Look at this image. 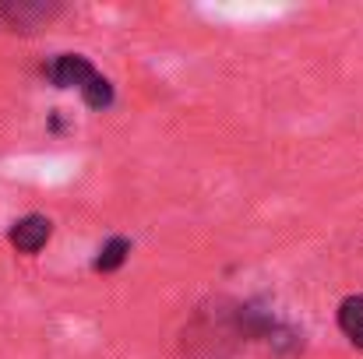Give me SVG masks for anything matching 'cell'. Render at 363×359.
Returning <instances> with one entry per match:
<instances>
[{"label": "cell", "instance_id": "cell-4", "mask_svg": "<svg viewBox=\"0 0 363 359\" xmlns=\"http://www.w3.org/2000/svg\"><path fill=\"white\" fill-rule=\"evenodd\" d=\"M335 321H339V331H342V335H346L357 349H363V292H357V296H346V300L339 303Z\"/></svg>", "mask_w": 363, "mask_h": 359}, {"label": "cell", "instance_id": "cell-2", "mask_svg": "<svg viewBox=\"0 0 363 359\" xmlns=\"http://www.w3.org/2000/svg\"><path fill=\"white\" fill-rule=\"evenodd\" d=\"M57 14H60L57 0H4L0 4V21L14 32H35L43 21Z\"/></svg>", "mask_w": 363, "mask_h": 359}, {"label": "cell", "instance_id": "cell-1", "mask_svg": "<svg viewBox=\"0 0 363 359\" xmlns=\"http://www.w3.org/2000/svg\"><path fill=\"white\" fill-rule=\"evenodd\" d=\"M46 78L53 89H78L85 106L92 110H110L113 106V85L110 78H103L89 57L82 53H57L46 64Z\"/></svg>", "mask_w": 363, "mask_h": 359}, {"label": "cell", "instance_id": "cell-3", "mask_svg": "<svg viewBox=\"0 0 363 359\" xmlns=\"http://www.w3.org/2000/svg\"><path fill=\"white\" fill-rule=\"evenodd\" d=\"M50 237H53V222L46 215H25L7 229V243L18 253H39L50 243Z\"/></svg>", "mask_w": 363, "mask_h": 359}, {"label": "cell", "instance_id": "cell-5", "mask_svg": "<svg viewBox=\"0 0 363 359\" xmlns=\"http://www.w3.org/2000/svg\"><path fill=\"white\" fill-rule=\"evenodd\" d=\"M127 253H130V239L123 237H113L103 243V250H99V257L92 261V268L96 271H103V275H110V271H117L123 261H127Z\"/></svg>", "mask_w": 363, "mask_h": 359}]
</instances>
